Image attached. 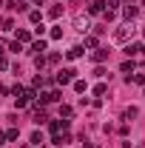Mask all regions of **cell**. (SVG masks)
<instances>
[{
	"instance_id": "1",
	"label": "cell",
	"mask_w": 145,
	"mask_h": 148,
	"mask_svg": "<svg viewBox=\"0 0 145 148\" xmlns=\"http://www.w3.org/2000/svg\"><path fill=\"white\" fill-rule=\"evenodd\" d=\"M74 80V69H63V71L57 74V83H60V86H66V83H71Z\"/></svg>"
},
{
	"instance_id": "2",
	"label": "cell",
	"mask_w": 145,
	"mask_h": 148,
	"mask_svg": "<svg viewBox=\"0 0 145 148\" xmlns=\"http://www.w3.org/2000/svg\"><path fill=\"white\" fill-rule=\"evenodd\" d=\"M137 12H140V9H137L134 3H128L125 9H122V17H125V20H134V17H137Z\"/></svg>"
},
{
	"instance_id": "3",
	"label": "cell",
	"mask_w": 145,
	"mask_h": 148,
	"mask_svg": "<svg viewBox=\"0 0 145 148\" xmlns=\"http://www.w3.org/2000/svg\"><path fill=\"white\" fill-rule=\"evenodd\" d=\"M128 34H131V26H122V29H117V32H114V37H117L120 43H122V40H128Z\"/></svg>"
},
{
	"instance_id": "4",
	"label": "cell",
	"mask_w": 145,
	"mask_h": 148,
	"mask_svg": "<svg viewBox=\"0 0 145 148\" xmlns=\"http://www.w3.org/2000/svg\"><path fill=\"white\" fill-rule=\"evenodd\" d=\"M94 63H103V60H105V57H108V49H97V51H94Z\"/></svg>"
},
{
	"instance_id": "5",
	"label": "cell",
	"mask_w": 145,
	"mask_h": 148,
	"mask_svg": "<svg viewBox=\"0 0 145 148\" xmlns=\"http://www.w3.org/2000/svg\"><path fill=\"white\" fill-rule=\"evenodd\" d=\"M88 12H91V14H100V12H105V3H91Z\"/></svg>"
},
{
	"instance_id": "6",
	"label": "cell",
	"mask_w": 145,
	"mask_h": 148,
	"mask_svg": "<svg viewBox=\"0 0 145 148\" xmlns=\"http://www.w3.org/2000/svg\"><path fill=\"white\" fill-rule=\"evenodd\" d=\"M80 54H83V46H74V49H68V60H77Z\"/></svg>"
},
{
	"instance_id": "7",
	"label": "cell",
	"mask_w": 145,
	"mask_h": 148,
	"mask_svg": "<svg viewBox=\"0 0 145 148\" xmlns=\"http://www.w3.org/2000/svg\"><path fill=\"white\" fill-rule=\"evenodd\" d=\"M31 51H37V54H43V51H46V40H37L34 46H31Z\"/></svg>"
},
{
	"instance_id": "8",
	"label": "cell",
	"mask_w": 145,
	"mask_h": 148,
	"mask_svg": "<svg viewBox=\"0 0 145 148\" xmlns=\"http://www.w3.org/2000/svg\"><path fill=\"white\" fill-rule=\"evenodd\" d=\"M128 83H140V86H142V83H145V74H131Z\"/></svg>"
},
{
	"instance_id": "9",
	"label": "cell",
	"mask_w": 145,
	"mask_h": 148,
	"mask_svg": "<svg viewBox=\"0 0 145 148\" xmlns=\"http://www.w3.org/2000/svg\"><path fill=\"white\" fill-rule=\"evenodd\" d=\"M74 111H71V106H60V117H71Z\"/></svg>"
},
{
	"instance_id": "10",
	"label": "cell",
	"mask_w": 145,
	"mask_h": 148,
	"mask_svg": "<svg viewBox=\"0 0 145 148\" xmlns=\"http://www.w3.org/2000/svg\"><path fill=\"white\" fill-rule=\"evenodd\" d=\"M29 40H31L29 32H20V34H17V43H29Z\"/></svg>"
},
{
	"instance_id": "11",
	"label": "cell",
	"mask_w": 145,
	"mask_h": 148,
	"mask_svg": "<svg viewBox=\"0 0 145 148\" xmlns=\"http://www.w3.org/2000/svg\"><path fill=\"white\" fill-rule=\"evenodd\" d=\"M46 120H49L46 111H37V114H34V123H46Z\"/></svg>"
},
{
	"instance_id": "12",
	"label": "cell",
	"mask_w": 145,
	"mask_h": 148,
	"mask_svg": "<svg viewBox=\"0 0 145 148\" xmlns=\"http://www.w3.org/2000/svg\"><path fill=\"white\" fill-rule=\"evenodd\" d=\"M125 120H131V117H137V108H125V114H122Z\"/></svg>"
},
{
	"instance_id": "13",
	"label": "cell",
	"mask_w": 145,
	"mask_h": 148,
	"mask_svg": "<svg viewBox=\"0 0 145 148\" xmlns=\"http://www.w3.org/2000/svg\"><path fill=\"white\" fill-rule=\"evenodd\" d=\"M29 20H31V23H40L43 17H40V12H31V14H29Z\"/></svg>"
},
{
	"instance_id": "14",
	"label": "cell",
	"mask_w": 145,
	"mask_h": 148,
	"mask_svg": "<svg viewBox=\"0 0 145 148\" xmlns=\"http://www.w3.org/2000/svg\"><path fill=\"white\" fill-rule=\"evenodd\" d=\"M3 69H9V63H6V57L0 54V71H3Z\"/></svg>"
},
{
	"instance_id": "15",
	"label": "cell",
	"mask_w": 145,
	"mask_h": 148,
	"mask_svg": "<svg viewBox=\"0 0 145 148\" xmlns=\"http://www.w3.org/2000/svg\"><path fill=\"white\" fill-rule=\"evenodd\" d=\"M83 148H94V145H91V143H83Z\"/></svg>"
},
{
	"instance_id": "16",
	"label": "cell",
	"mask_w": 145,
	"mask_h": 148,
	"mask_svg": "<svg viewBox=\"0 0 145 148\" xmlns=\"http://www.w3.org/2000/svg\"><path fill=\"white\" fill-rule=\"evenodd\" d=\"M140 3H142V6H145V0H140Z\"/></svg>"
},
{
	"instance_id": "17",
	"label": "cell",
	"mask_w": 145,
	"mask_h": 148,
	"mask_svg": "<svg viewBox=\"0 0 145 148\" xmlns=\"http://www.w3.org/2000/svg\"><path fill=\"white\" fill-rule=\"evenodd\" d=\"M128 3H134V0H128Z\"/></svg>"
}]
</instances>
